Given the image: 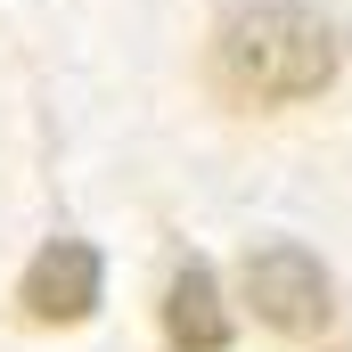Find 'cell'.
Wrapping results in <instances>:
<instances>
[{"label":"cell","instance_id":"3957f363","mask_svg":"<svg viewBox=\"0 0 352 352\" xmlns=\"http://www.w3.org/2000/svg\"><path fill=\"white\" fill-rule=\"evenodd\" d=\"M25 320L33 328H74L98 311V246L90 238H50L33 263H25V287H16Z\"/></svg>","mask_w":352,"mask_h":352},{"label":"cell","instance_id":"277c9868","mask_svg":"<svg viewBox=\"0 0 352 352\" xmlns=\"http://www.w3.org/2000/svg\"><path fill=\"white\" fill-rule=\"evenodd\" d=\"M164 344L173 352H230V303L213 287V263H197V254L164 287Z\"/></svg>","mask_w":352,"mask_h":352},{"label":"cell","instance_id":"7a4b0ae2","mask_svg":"<svg viewBox=\"0 0 352 352\" xmlns=\"http://www.w3.org/2000/svg\"><path fill=\"white\" fill-rule=\"evenodd\" d=\"M246 303H254V320H263L270 336H287V344H320L328 336V270L311 263L303 246H263V254H246Z\"/></svg>","mask_w":352,"mask_h":352},{"label":"cell","instance_id":"6da1fadb","mask_svg":"<svg viewBox=\"0 0 352 352\" xmlns=\"http://www.w3.org/2000/svg\"><path fill=\"white\" fill-rule=\"evenodd\" d=\"M344 66V33L303 8V0H254L238 16H221L213 33V90L238 107H295L320 98Z\"/></svg>","mask_w":352,"mask_h":352}]
</instances>
